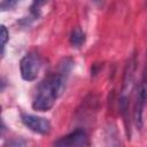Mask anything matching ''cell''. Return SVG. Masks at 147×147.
Listing matches in <instances>:
<instances>
[{"label": "cell", "mask_w": 147, "mask_h": 147, "mask_svg": "<svg viewBox=\"0 0 147 147\" xmlns=\"http://www.w3.org/2000/svg\"><path fill=\"white\" fill-rule=\"evenodd\" d=\"M72 68V61L70 59L63 60L60 64L59 71L51 74L38 86L37 94L34 96L32 108L38 111H48L54 106L56 99L62 94L65 88V82L69 72Z\"/></svg>", "instance_id": "6da1fadb"}, {"label": "cell", "mask_w": 147, "mask_h": 147, "mask_svg": "<svg viewBox=\"0 0 147 147\" xmlns=\"http://www.w3.org/2000/svg\"><path fill=\"white\" fill-rule=\"evenodd\" d=\"M147 103V69L144 72V76L138 85L137 95L133 107V119L139 130L144 126V110Z\"/></svg>", "instance_id": "7a4b0ae2"}, {"label": "cell", "mask_w": 147, "mask_h": 147, "mask_svg": "<svg viewBox=\"0 0 147 147\" xmlns=\"http://www.w3.org/2000/svg\"><path fill=\"white\" fill-rule=\"evenodd\" d=\"M41 68V60L36 53H28L20 62L21 76L26 82H32L38 77Z\"/></svg>", "instance_id": "3957f363"}, {"label": "cell", "mask_w": 147, "mask_h": 147, "mask_svg": "<svg viewBox=\"0 0 147 147\" xmlns=\"http://www.w3.org/2000/svg\"><path fill=\"white\" fill-rule=\"evenodd\" d=\"M87 142V134L83 129H76L72 132L54 141V147H84Z\"/></svg>", "instance_id": "277c9868"}, {"label": "cell", "mask_w": 147, "mask_h": 147, "mask_svg": "<svg viewBox=\"0 0 147 147\" xmlns=\"http://www.w3.org/2000/svg\"><path fill=\"white\" fill-rule=\"evenodd\" d=\"M21 118L23 124L28 129H30L32 132H36L39 134H47L52 129L49 121L44 117H39L31 114H23Z\"/></svg>", "instance_id": "5b68a950"}, {"label": "cell", "mask_w": 147, "mask_h": 147, "mask_svg": "<svg viewBox=\"0 0 147 147\" xmlns=\"http://www.w3.org/2000/svg\"><path fill=\"white\" fill-rule=\"evenodd\" d=\"M84 41H85V33L80 28H75L71 31V36H70L71 45L75 47H79L84 44Z\"/></svg>", "instance_id": "8992f818"}, {"label": "cell", "mask_w": 147, "mask_h": 147, "mask_svg": "<svg viewBox=\"0 0 147 147\" xmlns=\"http://www.w3.org/2000/svg\"><path fill=\"white\" fill-rule=\"evenodd\" d=\"M9 38V33H8V30L5 25H1L0 26V39H1V54H3V51H5V46L7 44V40Z\"/></svg>", "instance_id": "52a82bcc"}, {"label": "cell", "mask_w": 147, "mask_h": 147, "mask_svg": "<svg viewBox=\"0 0 147 147\" xmlns=\"http://www.w3.org/2000/svg\"><path fill=\"white\" fill-rule=\"evenodd\" d=\"M2 147H25V141L20 138H15L7 141Z\"/></svg>", "instance_id": "ba28073f"}, {"label": "cell", "mask_w": 147, "mask_h": 147, "mask_svg": "<svg viewBox=\"0 0 147 147\" xmlns=\"http://www.w3.org/2000/svg\"><path fill=\"white\" fill-rule=\"evenodd\" d=\"M16 3H17L16 1H6V0H3V1L0 2V8H1V10H7V9H10L11 7H14Z\"/></svg>", "instance_id": "9c48e42d"}]
</instances>
